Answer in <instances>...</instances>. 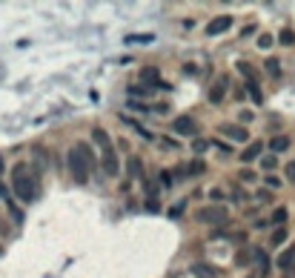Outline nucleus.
Masks as SVG:
<instances>
[{
    "mask_svg": "<svg viewBox=\"0 0 295 278\" xmlns=\"http://www.w3.org/2000/svg\"><path fill=\"white\" fill-rule=\"evenodd\" d=\"M126 106H129V109H135V112H146V109H149L146 103H141V101H132V98H129V103H126Z\"/></svg>",
    "mask_w": 295,
    "mask_h": 278,
    "instance_id": "473e14b6",
    "label": "nucleus"
},
{
    "mask_svg": "<svg viewBox=\"0 0 295 278\" xmlns=\"http://www.w3.org/2000/svg\"><path fill=\"white\" fill-rule=\"evenodd\" d=\"M284 175H287V181L295 187V164H287V169H284Z\"/></svg>",
    "mask_w": 295,
    "mask_h": 278,
    "instance_id": "72a5a7b5",
    "label": "nucleus"
},
{
    "mask_svg": "<svg viewBox=\"0 0 295 278\" xmlns=\"http://www.w3.org/2000/svg\"><path fill=\"white\" fill-rule=\"evenodd\" d=\"M126 92H129L132 101H135V98H149V95H152V89H149V86H144V83H135V86L129 83V89H126Z\"/></svg>",
    "mask_w": 295,
    "mask_h": 278,
    "instance_id": "412c9836",
    "label": "nucleus"
},
{
    "mask_svg": "<svg viewBox=\"0 0 295 278\" xmlns=\"http://www.w3.org/2000/svg\"><path fill=\"white\" fill-rule=\"evenodd\" d=\"M103 172H106L109 178H115L118 172H121V164H118V155L112 152V149H106V152H103Z\"/></svg>",
    "mask_w": 295,
    "mask_h": 278,
    "instance_id": "6e6552de",
    "label": "nucleus"
},
{
    "mask_svg": "<svg viewBox=\"0 0 295 278\" xmlns=\"http://www.w3.org/2000/svg\"><path fill=\"white\" fill-rule=\"evenodd\" d=\"M235 69L241 75H244V78H249V81H258V78H255V69H252L249 63H246V60H235Z\"/></svg>",
    "mask_w": 295,
    "mask_h": 278,
    "instance_id": "b1692460",
    "label": "nucleus"
},
{
    "mask_svg": "<svg viewBox=\"0 0 295 278\" xmlns=\"http://www.w3.org/2000/svg\"><path fill=\"white\" fill-rule=\"evenodd\" d=\"M261 152H264V144H261V141H252L249 147H246V152H241V161L249 164V161H255V158H261Z\"/></svg>",
    "mask_w": 295,
    "mask_h": 278,
    "instance_id": "9d476101",
    "label": "nucleus"
},
{
    "mask_svg": "<svg viewBox=\"0 0 295 278\" xmlns=\"http://www.w3.org/2000/svg\"><path fill=\"white\" fill-rule=\"evenodd\" d=\"M278 187H281V181H278V178H266V190H269V192H273V190H278Z\"/></svg>",
    "mask_w": 295,
    "mask_h": 278,
    "instance_id": "e433bc0d",
    "label": "nucleus"
},
{
    "mask_svg": "<svg viewBox=\"0 0 295 278\" xmlns=\"http://www.w3.org/2000/svg\"><path fill=\"white\" fill-rule=\"evenodd\" d=\"M195 221H201V224H209V227H221L230 221V210L221 204H209V206H198V213H195Z\"/></svg>",
    "mask_w": 295,
    "mask_h": 278,
    "instance_id": "f03ea898",
    "label": "nucleus"
},
{
    "mask_svg": "<svg viewBox=\"0 0 295 278\" xmlns=\"http://www.w3.org/2000/svg\"><path fill=\"white\" fill-rule=\"evenodd\" d=\"M203 172H207V161H203V158H195V161L187 164V178H198V175H203Z\"/></svg>",
    "mask_w": 295,
    "mask_h": 278,
    "instance_id": "ddd939ff",
    "label": "nucleus"
},
{
    "mask_svg": "<svg viewBox=\"0 0 295 278\" xmlns=\"http://www.w3.org/2000/svg\"><path fill=\"white\" fill-rule=\"evenodd\" d=\"M269 198H273V192L266 190V187H264V190H258V192H255V201H258V204H266Z\"/></svg>",
    "mask_w": 295,
    "mask_h": 278,
    "instance_id": "c756f323",
    "label": "nucleus"
},
{
    "mask_svg": "<svg viewBox=\"0 0 295 278\" xmlns=\"http://www.w3.org/2000/svg\"><path fill=\"white\" fill-rule=\"evenodd\" d=\"M287 238H289L287 227H275V229H273V235H269V247H278V244H284Z\"/></svg>",
    "mask_w": 295,
    "mask_h": 278,
    "instance_id": "6ab92c4d",
    "label": "nucleus"
},
{
    "mask_svg": "<svg viewBox=\"0 0 295 278\" xmlns=\"http://www.w3.org/2000/svg\"><path fill=\"white\" fill-rule=\"evenodd\" d=\"M12 190H15V195L20 198V201H26V204H32L37 198V178L32 175V169L26 167V164H17V167L12 169Z\"/></svg>",
    "mask_w": 295,
    "mask_h": 278,
    "instance_id": "f257e3e1",
    "label": "nucleus"
},
{
    "mask_svg": "<svg viewBox=\"0 0 295 278\" xmlns=\"http://www.w3.org/2000/svg\"><path fill=\"white\" fill-rule=\"evenodd\" d=\"M264 69L273 75V78H281V63H278V58H269V60L264 63Z\"/></svg>",
    "mask_w": 295,
    "mask_h": 278,
    "instance_id": "393cba45",
    "label": "nucleus"
},
{
    "mask_svg": "<svg viewBox=\"0 0 295 278\" xmlns=\"http://www.w3.org/2000/svg\"><path fill=\"white\" fill-rule=\"evenodd\" d=\"M0 256H3V247H0Z\"/></svg>",
    "mask_w": 295,
    "mask_h": 278,
    "instance_id": "a18cd8bd",
    "label": "nucleus"
},
{
    "mask_svg": "<svg viewBox=\"0 0 295 278\" xmlns=\"http://www.w3.org/2000/svg\"><path fill=\"white\" fill-rule=\"evenodd\" d=\"M66 164H69V172L75 175V181H78V183H86V181H89V164H86V158L78 152V147L69 149V155H66Z\"/></svg>",
    "mask_w": 295,
    "mask_h": 278,
    "instance_id": "7ed1b4c3",
    "label": "nucleus"
},
{
    "mask_svg": "<svg viewBox=\"0 0 295 278\" xmlns=\"http://www.w3.org/2000/svg\"><path fill=\"white\" fill-rule=\"evenodd\" d=\"M226 89H230V78L226 75H221L212 86H209V103H223V98H226Z\"/></svg>",
    "mask_w": 295,
    "mask_h": 278,
    "instance_id": "20e7f679",
    "label": "nucleus"
},
{
    "mask_svg": "<svg viewBox=\"0 0 295 278\" xmlns=\"http://www.w3.org/2000/svg\"><path fill=\"white\" fill-rule=\"evenodd\" d=\"M155 35H129L126 37V43H152Z\"/></svg>",
    "mask_w": 295,
    "mask_h": 278,
    "instance_id": "bb28decb",
    "label": "nucleus"
},
{
    "mask_svg": "<svg viewBox=\"0 0 295 278\" xmlns=\"http://www.w3.org/2000/svg\"><path fill=\"white\" fill-rule=\"evenodd\" d=\"M161 144H164V147H169V149H178V141H172V138H161Z\"/></svg>",
    "mask_w": 295,
    "mask_h": 278,
    "instance_id": "ea45409f",
    "label": "nucleus"
},
{
    "mask_svg": "<svg viewBox=\"0 0 295 278\" xmlns=\"http://www.w3.org/2000/svg\"><path fill=\"white\" fill-rule=\"evenodd\" d=\"M92 141L103 149V152H106V149H112V138H109L106 129H101V126H95V129H92Z\"/></svg>",
    "mask_w": 295,
    "mask_h": 278,
    "instance_id": "9b49d317",
    "label": "nucleus"
},
{
    "mask_svg": "<svg viewBox=\"0 0 295 278\" xmlns=\"http://www.w3.org/2000/svg\"><path fill=\"white\" fill-rule=\"evenodd\" d=\"M161 183H164V187H172V172H161Z\"/></svg>",
    "mask_w": 295,
    "mask_h": 278,
    "instance_id": "4c0bfd02",
    "label": "nucleus"
},
{
    "mask_svg": "<svg viewBox=\"0 0 295 278\" xmlns=\"http://www.w3.org/2000/svg\"><path fill=\"white\" fill-rule=\"evenodd\" d=\"M146 210H152V213H158V210H161L158 198H152V201H146Z\"/></svg>",
    "mask_w": 295,
    "mask_h": 278,
    "instance_id": "58836bf2",
    "label": "nucleus"
},
{
    "mask_svg": "<svg viewBox=\"0 0 295 278\" xmlns=\"http://www.w3.org/2000/svg\"><path fill=\"white\" fill-rule=\"evenodd\" d=\"M289 149V138L287 135H275L273 141H269V152H287Z\"/></svg>",
    "mask_w": 295,
    "mask_h": 278,
    "instance_id": "f3484780",
    "label": "nucleus"
},
{
    "mask_svg": "<svg viewBox=\"0 0 295 278\" xmlns=\"http://www.w3.org/2000/svg\"><path fill=\"white\" fill-rule=\"evenodd\" d=\"M207 147H209V144H207V141H203V138H195V141H192V152L198 155V158H201V155H203V149H207Z\"/></svg>",
    "mask_w": 295,
    "mask_h": 278,
    "instance_id": "c85d7f7f",
    "label": "nucleus"
},
{
    "mask_svg": "<svg viewBox=\"0 0 295 278\" xmlns=\"http://www.w3.org/2000/svg\"><path fill=\"white\" fill-rule=\"evenodd\" d=\"M261 167H264L266 172H269V169L278 167V158H275V155H264V158H261Z\"/></svg>",
    "mask_w": 295,
    "mask_h": 278,
    "instance_id": "cd10ccee",
    "label": "nucleus"
},
{
    "mask_svg": "<svg viewBox=\"0 0 295 278\" xmlns=\"http://www.w3.org/2000/svg\"><path fill=\"white\" fill-rule=\"evenodd\" d=\"M230 26H232V17L230 15H218V17H212V20L207 23V29H203V32H207L209 37H215V35H223Z\"/></svg>",
    "mask_w": 295,
    "mask_h": 278,
    "instance_id": "39448f33",
    "label": "nucleus"
},
{
    "mask_svg": "<svg viewBox=\"0 0 295 278\" xmlns=\"http://www.w3.org/2000/svg\"><path fill=\"white\" fill-rule=\"evenodd\" d=\"M278 43H284V46H292V43H295V32H292V29H284V32L278 35Z\"/></svg>",
    "mask_w": 295,
    "mask_h": 278,
    "instance_id": "a878e982",
    "label": "nucleus"
},
{
    "mask_svg": "<svg viewBox=\"0 0 295 278\" xmlns=\"http://www.w3.org/2000/svg\"><path fill=\"white\" fill-rule=\"evenodd\" d=\"M209 198H212V201H221V198H223V192H221V190H218V187H215V190L209 192Z\"/></svg>",
    "mask_w": 295,
    "mask_h": 278,
    "instance_id": "79ce46f5",
    "label": "nucleus"
},
{
    "mask_svg": "<svg viewBox=\"0 0 295 278\" xmlns=\"http://www.w3.org/2000/svg\"><path fill=\"white\" fill-rule=\"evenodd\" d=\"M172 175H178V178H187V167H175V169H172Z\"/></svg>",
    "mask_w": 295,
    "mask_h": 278,
    "instance_id": "a19ab883",
    "label": "nucleus"
},
{
    "mask_svg": "<svg viewBox=\"0 0 295 278\" xmlns=\"http://www.w3.org/2000/svg\"><path fill=\"white\" fill-rule=\"evenodd\" d=\"M246 92H249V98H252V103H255V106H261V103H264V92H261L258 81H246Z\"/></svg>",
    "mask_w": 295,
    "mask_h": 278,
    "instance_id": "dca6fc26",
    "label": "nucleus"
},
{
    "mask_svg": "<svg viewBox=\"0 0 295 278\" xmlns=\"http://www.w3.org/2000/svg\"><path fill=\"white\" fill-rule=\"evenodd\" d=\"M169 218H180V215H184V204H178V206H169Z\"/></svg>",
    "mask_w": 295,
    "mask_h": 278,
    "instance_id": "f704fd0d",
    "label": "nucleus"
},
{
    "mask_svg": "<svg viewBox=\"0 0 295 278\" xmlns=\"http://www.w3.org/2000/svg\"><path fill=\"white\" fill-rule=\"evenodd\" d=\"M172 132H178V135H195L198 124H195V118H189V115H178L172 121Z\"/></svg>",
    "mask_w": 295,
    "mask_h": 278,
    "instance_id": "0eeeda50",
    "label": "nucleus"
},
{
    "mask_svg": "<svg viewBox=\"0 0 295 278\" xmlns=\"http://www.w3.org/2000/svg\"><path fill=\"white\" fill-rule=\"evenodd\" d=\"M241 121H244V124H249V121H252V112L244 109V112H241Z\"/></svg>",
    "mask_w": 295,
    "mask_h": 278,
    "instance_id": "37998d69",
    "label": "nucleus"
},
{
    "mask_svg": "<svg viewBox=\"0 0 295 278\" xmlns=\"http://www.w3.org/2000/svg\"><path fill=\"white\" fill-rule=\"evenodd\" d=\"M292 264H295V244H292V247H287L278 256V267H281V270H289Z\"/></svg>",
    "mask_w": 295,
    "mask_h": 278,
    "instance_id": "2eb2a0df",
    "label": "nucleus"
},
{
    "mask_svg": "<svg viewBox=\"0 0 295 278\" xmlns=\"http://www.w3.org/2000/svg\"><path fill=\"white\" fill-rule=\"evenodd\" d=\"M141 81H144V86L155 89V83L161 81V72H158V66H144V69H141Z\"/></svg>",
    "mask_w": 295,
    "mask_h": 278,
    "instance_id": "1a4fd4ad",
    "label": "nucleus"
},
{
    "mask_svg": "<svg viewBox=\"0 0 295 278\" xmlns=\"http://www.w3.org/2000/svg\"><path fill=\"white\" fill-rule=\"evenodd\" d=\"M238 178H241L244 183H252V181H255V172H252V169H241V172H238Z\"/></svg>",
    "mask_w": 295,
    "mask_h": 278,
    "instance_id": "7c9ffc66",
    "label": "nucleus"
},
{
    "mask_svg": "<svg viewBox=\"0 0 295 278\" xmlns=\"http://www.w3.org/2000/svg\"><path fill=\"white\" fill-rule=\"evenodd\" d=\"M192 275L195 278H218V270L215 267H209V264H192Z\"/></svg>",
    "mask_w": 295,
    "mask_h": 278,
    "instance_id": "f8f14e48",
    "label": "nucleus"
},
{
    "mask_svg": "<svg viewBox=\"0 0 295 278\" xmlns=\"http://www.w3.org/2000/svg\"><path fill=\"white\" fill-rule=\"evenodd\" d=\"M0 172H3V158H0Z\"/></svg>",
    "mask_w": 295,
    "mask_h": 278,
    "instance_id": "c03bdc74",
    "label": "nucleus"
},
{
    "mask_svg": "<svg viewBox=\"0 0 295 278\" xmlns=\"http://www.w3.org/2000/svg\"><path fill=\"white\" fill-rule=\"evenodd\" d=\"M121 121H123V124H126V126H132V129H135L138 135H141V138H146V141H155V135H152L149 129H144V126L138 124V121H132L129 115H121Z\"/></svg>",
    "mask_w": 295,
    "mask_h": 278,
    "instance_id": "4468645a",
    "label": "nucleus"
},
{
    "mask_svg": "<svg viewBox=\"0 0 295 278\" xmlns=\"http://www.w3.org/2000/svg\"><path fill=\"white\" fill-rule=\"evenodd\" d=\"M273 46V35H261L258 37V49H269Z\"/></svg>",
    "mask_w": 295,
    "mask_h": 278,
    "instance_id": "2f4dec72",
    "label": "nucleus"
},
{
    "mask_svg": "<svg viewBox=\"0 0 295 278\" xmlns=\"http://www.w3.org/2000/svg\"><path fill=\"white\" fill-rule=\"evenodd\" d=\"M249 252H252V261H255V264L261 267V272H266V267H269V258H266V252H264V249H261V247H255V249H249Z\"/></svg>",
    "mask_w": 295,
    "mask_h": 278,
    "instance_id": "aec40b11",
    "label": "nucleus"
},
{
    "mask_svg": "<svg viewBox=\"0 0 295 278\" xmlns=\"http://www.w3.org/2000/svg\"><path fill=\"white\" fill-rule=\"evenodd\" d=\"M212 238H226V241H235V244H246V233H215Z\"/></svg>",
    "mask_w": 295,
    "mask_h": 278,
    "instance_id": "5701e85b",
    "label": "nucleus"
},
{
    "mask_svg": "<svg viewBox=\"0 0 295 278\" xmlns=\"http://www.w3.org/2000/svg\"><path fill=\"white\" fill-rule=\"evenodd\" d=\"M287 218H289L287 206H278V210H273V215H269V224H275V227H284V224H287Z\"/></svg>",
    "mask_w": 295,
    "mask_h": 278,
    "instance_id": "a211bd4d",
    "label": "nucleus"
},
{
    "mask_svg": "<svg viewBox=\"0 0 295 278\" xmlns=\"http://www.w3.org/2000/svg\"><path fill=\"white\" fill-rule=\"evenodd\" d=\"M218 132H221V135H226L230 141H235V144H244V141L249 138V132H246V126H241V124H223Z\"/></svg>",
    "mask_w": 295,
    "mask_h": 278,
    "instance_id": "423d86ee",
    "label": "nucleus"
},
{
    "mask_svg": "<svg viewBox=\"0 0 295 278\" xmlns=\"http://www.w3.org/2000/svg\"><path fill=\"white\" fill-rule=\"evenodd\" d=\"M215 147L221 149V155H223V158H226V155L232 152V149H230V144H223V141H215Z\"/></svg>",
    "mask_w": 295,
    "mask_h": 278,
    "instance_id": "c9c22d12",
    "label": "nucleus"
},
{
    "mask_svg": "<svg viewBox=\"0 0 295 278\" xmlns=\"http://www.w3.org/2000/svg\"><path fill=\"white\" fill-rule=\"evenodd\" d=\"M126 169H129V175H135V178H144V164H141V158H135V155L129 158Z\"/></svg>",
    "mask_w": 295,
    "mask_h": 278,
    "instance_id": "4be33fe9",
    "label": "nucleus"
}]
</instances>
